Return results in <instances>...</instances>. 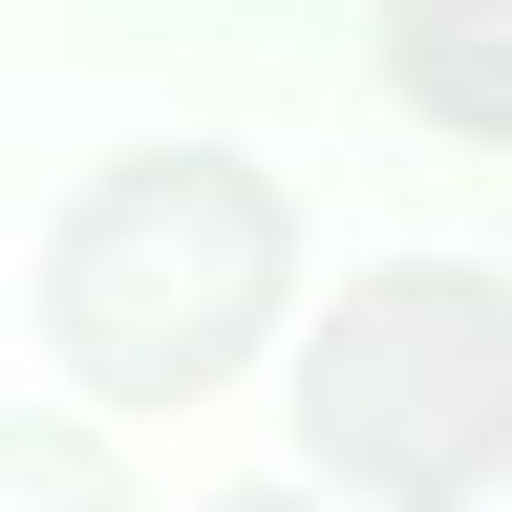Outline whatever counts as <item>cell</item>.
Listing matches in <instances>:
<instances>
[{"instance_id": "obj_1", "label": "cell", "mask_w": 512, "mask_h": 512, "mask_svg": "<svg viewBox=\"0 0 512 512\" xmlns=\"http://www.w3.org/2000/svg\"><path fill=\"white\" fill-rule=\"evenodd\" d=\"M299 320V214L256 150H107L86 192L43 214V363L64 406H214V384H256V342Z\"/></svg>"}, {"instance_id": "obj_3", "label": "cell", "mask_w": 512, "mask_h": 512, "mask_svg": "<svg viewBox=\"0 0 512 512\" xmlns=\"http://www.w3.org/2000/svg\"><path fill=\"white\" fill-rule=\"evenodd\" d=\"M384 86L427 128H491L512 150V0H406V22H384Z\"/></svg>"}, {"instance_id": "obj_5", "label": "cell", "mask_w": 512, "mask_h": 512, "mask_svg": "<svg viewBox=\"0 0 512 512\" xmlns=\"http://www.w3.org/2000/svg\"><path fill=\"white\" fill-rule=\"evenodd\" d=\"M214 512H342V491H214Z\"/></svg>"}, {"instance_id": "obj_4", "label": "cell", "mask_w": 512, "mask_h": 512, "mask_svg": "<svg viewBox=\"0 0 512 512\" xmlns=\"http://www.w3.org/2000/svg\"><path fill=\"white\" fill-rule=\"evenodd\" d=\"M0 512H150L86 406H0Z\"/></svg>"}, {"instance_id": "obj_2", "label": "cell", "mask_w": 512, "mask_h": 512, "mask_svg": "<svg viewBox=\"0 0 512 512\" xmlns=\"http://www.w3.org/2000/svg\"><path fill=\"white\" fill-rule=\"evenodd\" d=\"M299 448H320V491H363V512L512 491V278H470V256L342 278L299 320Z\"/></svg>"}]
</instances>
